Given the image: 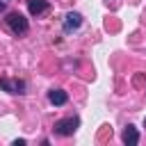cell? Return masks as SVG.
I'll return each instance as SVG.
<instances>
[{
    "instance_id": "obj_1",
    "label": "cell",
    "mask_w": 146,
    "mask_h": 146,
    "mask_svg": "<svg viewBox=\"0 0 146 146\" xmlns=\"http://www.w3.org/2000/svg\"><path fill=\"white\" fill-rule=\"evenodd\" d=\"M78 125H80V119H78V116H66V119L55 121L52 132H55V135H59V137H71V135L78 130Z\"/></svg>"
},
{
    "instance_id": "obj_2",
    "label": "cell",
    "mask_w": 146,
    "mask_h": 146,
    "mask_svg": "<svg viewBox=\"0 0 146 146\" xmlns=\"http://www.w3.org/2000/svg\"><path fill=\"white\" fill-rule=\"evenodd\" d=\"M5 23L9 25V30L14 32V34H25L27 32V18L21 14V11H9L7 14V18H5Z\"/></svg>"
},
{
    "instance_id": "obj_3",
    "label": "cell",
    "mask_w": 146,
    "mask_h": 146,
    "mask_svg": "<svg viewBox=\"0 0 146 146\" xmlns=\"http://www.w3.org/2000/svg\"><path fill=\"white\" fill-rule=\"evenodd\" d=\"M0 89L7 94H25V82L23 80H9V78H0Z\"/></svg>"
},
{
    "instance_id": "obj_4",
    "label": "cell",
    "mask_w": 146,
    "mask_h": 146,
    "mask_svg": "<svg viewBox=\"0 0 146 146\" xmlns=\"http://www.w3.org/2000/svg\"><path fill=\"white\" fill-rule=\"evenodd\" d=\"M80 25H82V14H78V11H68L66 18H64V30L71 32V30H78Z\"/></svg>"
},
{
    "instance_id": "obj_5",
    "label": "cell",
    "mask_w": 146,
    "mask_h": 146,
    "mask_svg": "<svg viewBox=\"0 0 146 146\" xmlns=\"http://www.w3.org/2000/svg\"><path fill=\"white\" fill-rule=\"evenodd\" d=\"M121 139H123V144H128V146L139 144V132H137V128H135V125H125V130H123Z\"/></svg>"
},
{
    "instance_id": "obj_6",
    "label": "cell",
    "mask_w": 146,
    "mask_h": 146,
    "mask_svg": "<svg viewBox=\"0 0 146 146\" xmlns=\"http://www.w3.org/2000/svg\"><path fill=\"white\" fill-rule=\"evenodd\" d=\"M48 100H50L52 105H66L68 94H66L64 89H50V91H48Z\"/></svg>"
},
{
    "instance_id": "obj_7",
    "label": "cell",
    "mask_w": 146,
    "mask_h": 146,
    "mask_svg": "<svg viewBox=\"0 0 146 146\" xmlns=\"http://www.w3.org/2000/svg\"><path fill=\"white\" fill-rule=\"evenodd\" d=\"M27 9L32 16H39L48 9V0H27Z\"/></svg>"
},
{
    "instance_id": "obj_8",
    "label": "cell",
    "mask_w": 146,
    "mask_h": 146,
    "mask_svg": "<svg viewBox=\"0 0 146 146\" xmlns=\"http://www.w3.org/2000/svg\"><path fill=\"white\" fill-rule=\"evenodd\" d=\"M2 9H5V2H0V11H2Z\"/></svg>"
},
{
    "instance_id": "obj_9",
    "label": "cell",
    "mask_w": 146,
    "mask_h": 146,
    "mask_svg": "<svg viewBox=\"0 0 146 146\" xmlns=\"http://www.w3.org/2000/svg\"><path fill=\"white\" fill-rule=\"evenodd\" d=\"M144 123H146V119H144Z\"/></svg>"
}]
</instances>
